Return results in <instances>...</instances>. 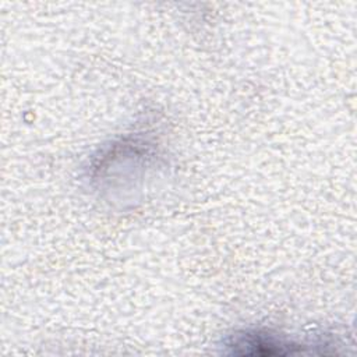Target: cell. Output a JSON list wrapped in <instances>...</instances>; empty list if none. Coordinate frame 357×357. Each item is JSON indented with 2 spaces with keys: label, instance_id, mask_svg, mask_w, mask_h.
Listing matches in <instances>:
<instances>
[{
  "label": "cell",
  "instance_id": "obj_1",
  "mask_svg": "<svg viewBox=\"0 0 357 357\" xmlns=\"http://www.w3.org/2000/svg\"><path fill=\"white\" fill-rule=\"evenodd\" d=\"M226 346L231 354L240 356H286L303 351L300 344L259 331L236 333L227 340Z\"/></svg>",
  "mask_w": 357,
  "mask_h": 357
}]
</instances>
